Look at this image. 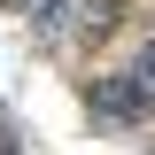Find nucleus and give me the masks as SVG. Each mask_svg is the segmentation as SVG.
Here are the masks:
<instances>
[{
  "label": "nucleus",
  "mask_w": 155,
  "mask_h": 155,
  "mask_svg": "<svg viewBox=\"0 0 155 155\" xmlns=\"http://www.w3.org/2000/svg\"><path fill=\"white\" fill-rule=\"evenodd\" d=\"M85 101H93V116H101V124H140V116L155 109V101L140 93V85H132L124 70H109V78H93V85H85Z\"/></svg>",
  "instance_id": "obj_1"
},
{
  "label": "nucleus",
  "mask_w": 155,
  "mask_h": 155,
  "mask_svg": "<svg viewBox=\"0 0 155 155\" xmlns=\"http://www.w3.org/2000/svg\"><path fill=\"white\" fill-rule=\"evenodd\" d=\"M124 23V0H78V39H109Z\"/></svg>",
  "instance_id": "obj_2"
},
{
  "label": "nucleus",
  "mask_w": 155,
  "mask_h": 155,
  "mask_svg": "<svg viewBox=\"0 0 155 155\" xmlns=\"http://www.w3.org/2000/svg\"><path fill=\"white\" fill-rule=\"evenodd\" d=\"M62 8H70V0H39V8H23V16H31L39 39H54V31H62Z\"/></svg>",
  "instance_id": "obj_3"
},
{
  "label": "nucleus",
  "mask_w": 155,
  "mask_h": 155,
  "mask_svg": "<svg viewBox=\"0 0 155 155\" xmlns=\"http://www.w3.org/2000/svg\"><path fill=\"white\" fill-rule=\"evenodd\" d=\"M124 78H132L140 93H147V101H155V39H147V47H140V54H132V70H124Z\"/></svg>",
  "instance_id": "obj_4"
}]
</instances>
